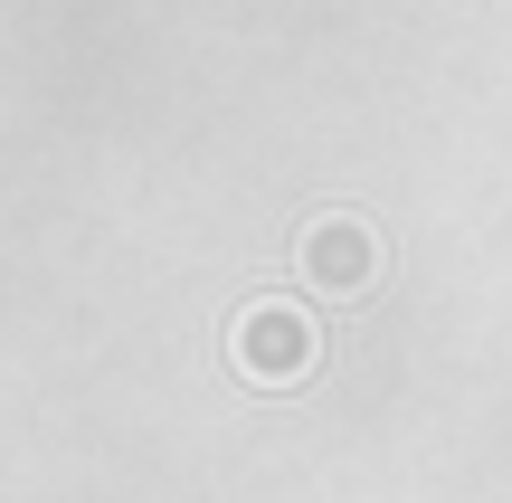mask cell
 I'll return each mask as SVG.
<instances>
[{
    "label": "cell",
    "instance_id": "6da1fadb",
    "mask_svg": "<svg viewBox=\"0 0 512 503\" xmlns=\"http://www.w3.org/2000/svg\"><path fill=\"white\" fill-rule=\"evenodd\" d=\"M228 352H238V371L256 390H285V380L313 371V314L294 295H256L238 314V333H228Z\"/></svg>",
    "mask_w": 512,
    "mask_h": 503
},
{
    "label": "cell",
    "instance_id": "7a4b0ae2",
    "mask_svg": "<svg viewBox=\"0 0 512 503\" xmlns=\"http://www.w3.org/2000/svg\"><path fill=\"white\" fill-rule=\"evenodd\" d=\"M370 257H380V247H370L361 219H323V228L304 238V276H313V295H361V285H370Z\"/></svg>",
    "mask_w": 512,
    "mask_h": 503
}]
</instances>
